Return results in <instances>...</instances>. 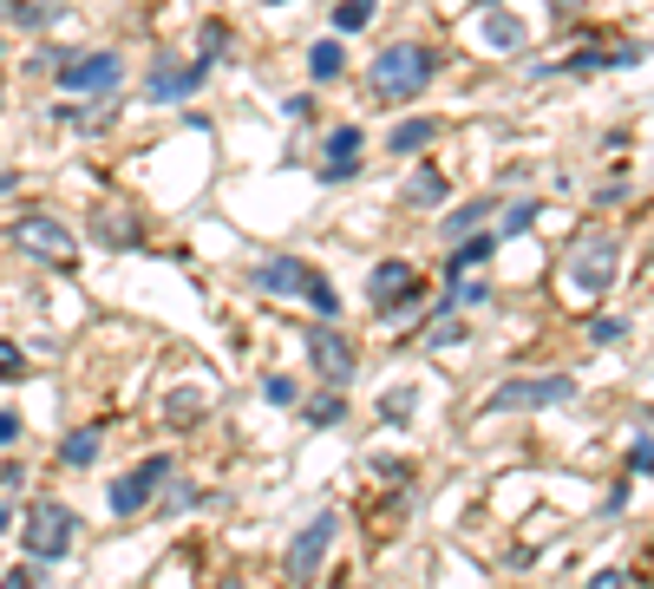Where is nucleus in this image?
<instances>
[{"instance_id": "1", "label": "nucleus", "mask_w": 654, "mask_h": 589, "mask_svg": "<svg viewBox=\"0 0 654 589\" xmlns=\"http://www.w3.org/2000/svg\"><path fill=\"white\" fill-rule=\"evenodd\" d=\"M432 66H439V59H432V46H419V39H393V46H380V52H373L367 85H373V98L406 105V98H419V92H426Z\"/></svg>"}, {"instance_id": "2", "label": "nucleus", "mask_w": 654, "mask_h": 589, "mask_svg": "<svg viewBox=\"0 0 654 589\" xmlns=\"http://www.w3.org/2000/svg\"><path fill=\"white\" fill-rule=\"evenodd\" d=\"M255 288H262V295H275V302H308L321 321H334V315H341L334 282H328L321 269H308L301 256H269V262H255Z\"/></svg>"}, {"instance_id": "3", "label": "nucleus", "mask_w": 654, "mask_h": 589, "mask_svg": "<svg viewBox=\"0 0 654 589\" xmlns=\"http://www.w3.org/2000/svg\"><path fill=\"white\" fill-rule=\"evenodd\" d=\"M616 269H622V243H616L609 229H590V236H576V243H570V256H563V282H570V295H583V302L609 295Z\"/></svg>"}, {"instance_id": "4", "label": "nucleus", "mask_w": 654, "mask_h": 589, "mask_svg": "<svg viewBox=\"0 0 654 589\" xmlns=\"http://www.w3.org/2000/svg\"><path fill=\"white\" fill-rule=\"evenodd\" d=\"M118 79H124L118 52H52V85L72 98H111Z\"/></svg>"}, {"instance_id": "5", "label": "nucleus", "mask_w": 654, "mask_h": 589, "mask_svg": "<svg viewBox=\"0 0 654 589\" xmlns=\"http://www.w3.org/2000/svg\"><path fill=\"white\" fill-rule=\"evenodd\" d=\"M367 295H373V308H380L387 321H406V315H419V269L400 262V256H387V262L367 275Z\"/></svg>"}, {"instance_id": "6", "label": "nucleus", "mask_w": 654, "mask_h": 589, "mask_svg": "<svg viewBox=\"0 0 654 589\" xmlns=\"http://www.w3.org/2000/svg\"><path fill=\"white\" fill-rule=\"evenodd\" d=\"M66 551H72V511L52 505V498L26 505V557L33 564H59Z\"/></svg>"}, {"instance_id": "7", "label": "nucleus", "mask_w": 654, "mask_h": 589, "mask_svg": "<svg viewBox=\"0 0 654 589\" xmlns=\"http://www.w3.org/2000/svg\"><path fill=\"white\" fill-rule=\"evenodd\" d=\"M7 243H13V249H26V256H39V262H72V256H79L72 229H66L59 216H46V210L20 216V223L7 229Z\"/></svg>"}, {"instance_id": "8", "label": "nucleus", "mask_w": 654, "mask_h": 589, "mask_svg": "<svg viewBox=\"0 0 654 589\" xmlns=\"http://www.w3.org/2000/svg\"><path fill=\"white\" fill-rule=\"evenodd\" d=\"M170 479V459L164 452H151L138 472H124V479H111V492H105V505H111V518H138L151 498H157V485Z\"/></svg>"}, {"instance_id": "9", "label": "nucleus", "mask_w": 654, "mask_h": 589, "mask_svg": "<svg viewBox=\"0 0 654 589\" xmlns=\"http://www.w3.org/2000/svg\"><path fill=\"white\" fill-rule=\"evenodd\" d=\"M203 79H210V59H190V66H177L170 52H157L151 79H144V98H151V105H183V98H190Z\"/></svg>"}, {"instance_id": "10", "label": "nucleus", "mask_w": 654, "mask_h": 589, "mask_svg": "<svg viewBox=\"0 0 654 589\" xmlns=\"http://www.w3.org/2000/svg\"><path fill=\"white\" fill-rule=\"evenodd\" d=\"M563 400H576V380H570V374H537V380H504V387L491 393V407H498V413H518V407H563Z\"/></svg>"}, {"instance_id": "11", "label": "nucleus", "mask_w": 654, "mask_h": 589, "mask_svg": "<svg viewBox=\"0 0 654 589\" xmlns=\"http://www.w3.org/2000/svg\"><path fill=\"white\" fill-rule=\"evenodd\" d=\"M308 361H314V374H321L328 387H347V380L360 374V354H354V341H347L341 328H314V334H308Z\"/></svg>"}, {"instance_id": "12", "label": "nucleus", "mask_w": 654, "mask_h": 589, "mask_svg": "<svg viewBox=\"0 0 654 589\" xmlns=\"http://www.w3.org/2000/svg\"><path fill=\"white\" fill-rule=\"evenodd\" d=\"M328 544H334V511H321L295 544H288V584H314L321 577V564H328Z\"/></svg>"}, {"instance_id": "13", "label": "nucleus", "mask_w": 654, "mask_h": 589, "mask_svg": "<svg viewBox=\"0 0 654 589\" xmlns=\"http://www.w3.org/2000/svg\"><path fill=\"white\" fill-rule=\"evenodd\" d=\"M360 125H334L328 138H321V184H347L354 177V164H360Z\"/></svg>"}, {"instance_id": "14", "label": "nucleus", "mask_w": 654, "mask_h": 589, "mask_svg": "<svg viewBox=\"0 0 654 589\" xmlns=\"http://www.w3.org/2000/svg\"><path fill=\"white\" fill-rule=\"evenodd\" d=\"M92 243H105V249H138V210L98 203V210H92Z\"/></svg>"}, {"instance_id": "15", "label": "nucleus", "mask_w": 654, "mask_h": 589, "mask_svg": "<svg viewBox=\"0 0 654 589\" xmlns=\"http://www.w3.org/2000/svg\"><path fill=\"white\" fill-rule=\"evenodd\" d=\"M400 197L413 203V210H445V197H452V184H445V170L439 164H419L406 184H400Z\"/></svg>"}, {"instance_id": "16", "label": "nucleus", "mask_w": 654, "mask_h": 589, "mask_svg": "<svg viewBox=\"0 0 654 589\" xmlns=\"http://www.w3.org/2000/svg\"><path fill=\"white\" fill-rule=\"evenodd\" d=\"M478 33H485V46H491V52H524V39H531V26H524L518 13H504V7H491Z\"/></svg>"}, {"instance_id": "17", "label": "nucleus", "mask_w": 654, "mask_h": 589, "mask_svg": "<svg viewBox=\"0 0 654 589\" xmlns=\"http://www.w3.org/2000/svg\"><path fill=\"white\" fill-rule=\"evenodd\" d=\"M157 413H164V426H197V420L210 413V400H203L197 387H177V393H164V407H157Z\"/></svg>"}, {"instance_id": "18", "label": "nucleus", "mask_w": 654, "mask_h": 589, "mask_svg": "<svg viewBox=\"0 0 654 589\" xmlns=\"http://www.w3.org/2000/svg\"><path fill=\"white\" fill-rule=\"evenodd\" d=\"M341 72H347V46H341V39H314V46H308V79L328 85V79H341Z\"/></svg>"}, {"instance_id": "19", "label": "nucleus", "mask_w": 654, "mask_h": 589, "mask_svg": "<svg viewBox=\"0 0 654 589\" xmlns=\"http://www.w3.org/2000/svg\"><path fill=\"white\" fill-rule=\"evenodd\" d=\"M432 138H439V125H432V118H400V125H393V138H387V151L413 157V151H426Z\"/></svg>"}, {"instance_id": "20", "label": "nucleus", "mask_w": 654, "mask_h": 589, "mask_svg": "<svg viewBox=\"0 0 654 589\" xmlns=\"http://www.w3.org/2000/svg\"><path fill=\"white\" fill-rule=\"evenodd\" d=\"M98 446H105V426H79V433H72V439H66V446H59V459H66V466H79V472H85V466H92V459H98Z\"/></svg>"}, {"instance_id": "21", "label": "nucleus", "mask_w": 654, "mask_h": 589, "mask_svg": "<svg viewBox=\"0 0 654 589\" xmlns=\"http://www.w3.org/2000/svg\"><path fill=\"white\" fill-rule=\"evenodd\" d=\"M491 249H498V236H478V229H472V243H459V249H452V262H445V269H452V282H459L472 262H491Z\"/></svg>"}, {"instance_id": "22", "label": "nucleus", "mask_w": 654, "mask_h": 589, "mask_svg": "<svg viewBox=\"0 0 654 589\" xmlns=\"http://www.w3.org/2000/svg\"><path fill=\"white\" fill-rule=\"evenodd\" d=\"M491 210H498V197H472L465 210H452V216H445V229H452V236H472V229H478Z\"/></svg>"}, {"instance_id": "23", "label": "nucleus", "mask_w": 654, "mask_h": 589, "mask_svg": "<svg viewBox=\"0 0 654 589\" xmlns=\"http://www.w3.org/2000/svg\"><path fill=\"white\" fill-rule=\"evenodd\" d=\"M413 413H419V393H413V387H393V393L380 400V420H387V426H406Z\"/></svg>"}, {"instance_id": "24", "label": "nucleus", "mask_w": 654, "mask_h": 589, "mask_svg": "<svg viewBox=\"0 0 654 589\" xmlns=\"http://www.w3.org/2000/svg\"><path fill=\"white\" fill-rule=\"evenodd\" d=\"M373 13H380V0H341L334 7V33H360Z\"/></svg>"}, {"instance_id": "25", "label": "nucleus", "mask_w": 654, "mask_h": 589, "mask_svg": "<svg viewBox=\"0 0 654 589\" xmlns=\"http://www.w3.org/2000/svg\"><path fill=\"white\" fill-rule=\"evenodd\" d=\"M465 334H472L465 321H452V315H439V321L426 328V347H465Z\"/></svg>"}, {"instance_id": "26", "label": "nucleus", "mask_w": 654, "mask_h": 589, "mask_svg": "<svg viewBox=\"0 0 654 589\" xmlns=\"http://www.w3.org/2000/svg\"><path fill=\"white\" fill-rule=\"evenodd\" d=\"M223 52H229V26H223V20H210V26H203V39H197V59H210V66H216Z\"/></svg>"}, {"instance_id": "27", "label": "nucleus", "mask_w": 654, "mask_h": 589, "mask_svg": "<svg viewBox=\"0 0 654 589\" xmlns=\"http://www.w3.org/2000/svg\"><path fill=\"white\" fill-rule=\"evenodd\" d=\"M590 341H596V347H616V341H629V321H622V315H603V321H590Z\"/></svg>"}, {"instance_id": "28", "label": "nucleus", "mask_w": 654, "mask_h": 589, "mask_svg": "<svg viewBox=\"0 0 654 589\" xmlns=\"http://www.w3.org/2000/svg\"><path fill=\"white\" fill-rule=\"evenodd\" d=\"M347 420V407L334 400V393H321V400H308V426H341Z\"/></svg>"}, {"instance_id": "29", "label": "nucleus", "mask_w": 654, "mask_h": 589, "mask_svg": "<svg viewBox=\"0 0 654 589\" xmlns=\"http://www.w3.org/2000/svg\"><path fill=\"white\" fill-rule=\"evenodd\" d=\"M531 223H537V203H531V197H518V203L504 210V236H524Z\"/></svg>"}, {"instance_id": "30", "label": "nucleus", "mask_w": 654, "mask_h": 589, "mask_svg": "<svg viewBox=\"0 0 654 589\" xmlns=\"http://www.w3.org/2000/svg\"><path fill=\"white\" fill-rule=\"evenodd\" d=\"M262 393H269V407H295V380H288V374H269Z\"/></svg>"}, {"instance_id": "31", "label": "nucleus", "mask_w": 654, "mask_h": 589, "mask_svg": "<svg viewBox=\"0 0 654 589\" xmlns=\"http://www.w3.org/2000/svg\"><path fill=\"white\" fill-rule=\"evenodd\" d=\"M20 374H26V354L13 341H0V380H20Z\"/></svg>"}, {"instance_id": "32", "label": "nucleus", "mask_w": 654, "mask_h": 589, "mask_svg": "<svg viewBox=\"0 0 654 589\" xmlns=\"http://www.w3.org/2000/svg\"><path fill=\"white\" fill-rule=\"evenodd\" d=\"M39 570H46V564H20V570L0 577V589H39Z\"/></svg>"}, {"instance_id": "33", "label": "nucleus", "mask_w": 654, "mask_h": 589, "mask_svg": "<svg viewBox=\"0 0 654 589\" xmlns=\"http://www.w3.org/2000/svg\"><path fill=\"white\" fill-rule=\"evenodd\" d=\"M629 466H635L642 479H654V439H635V452H629Z\"/></svg>"}, {"instance_id": "34", "label": "nucleus", "mask_w": 654, "mask_h": 589, "mask_svg": "<svg viewBox=\"0 0 654 589\" xmlns=\"http://www.w3.org/2000/svg\"><path fill=\"white\" fill-rule=\"evenodd\" d=\"M583 589H629V570H596Z\"/></svg>"}, {"instance_id": "35", "label": "nucleus", "mask_w": 654, "mask_h": 589, "mask_svg": "<svg viewBox=\"0 0 654 589\" xmlns=\"http://www.w3.org/2000/svg\"><path fill=\"white\" fill-rule=\"evenodd\" d=\"M13 439H20V420H13V413H0V446H13Z\"/></svg>"}, {"instance_id": "36", "label": "nucleus", "mask_w": 654, "mask_h": 589, "mask_svg": "<svg viewBox=\"0 0 654 589\" xmlns=\"http://www.w3.org/2000/svg\"><path fill=\"white\" fill-rule=\"evenodd\" d=\"M7 531H13V505H0V538H7Z\"/></svg>"}, {"instance_id": "37", "label": "nucleus", "mask_w": 654, "mask_h": 589, "mask_svg": "<svg viewBox=\"0 0 654 589\" xmlns=\"http://www.w3.org/2000/svg\"><path fill=\"white\" fill-rule=\"evenodd\" d=\"M210 589H249V584H242V577H216Z\"/></svg>"}, {"instance_id": "38", "label": "nucleus", "mask_w": 654, "mask_h": 589, "mask_svg": "<svg viewBox=\"0 0 654 589\" xmlns=\"http://www.w3.org/2000/svg\"><path fill=\"white\" fill-rule=\"evenodd\" d=\"M13 184H20V177H13V170H0V197H7V190H13Z\"/></svg>"}, {"instance_id": "39", "label": "nucleus", "mask_w": 654, "mask_h": 589, "mask_svg": "<svg viewBox=\"0 0 654 589\" xmlns=\"http://www.w3.org/2000/svg\"><path fill=\"white\" fill-rule=\"evenodd\" d=\"M472 7H504V0H472Z\"/></svg>"}, {"instance_id": "40", "label": "nucleus", "mask_w": 654, "mask_h": 589, "mask_svg": "<svg viewBox=\"0 0 654 589\" xmlns=\"http://www.w3.org/2000/svg\"><path fill=\"white\" fill-rule=\"evenodd\" d=\"M0 52H7V39H0Z\"/></svg>"}]
</instances>
